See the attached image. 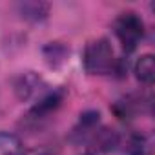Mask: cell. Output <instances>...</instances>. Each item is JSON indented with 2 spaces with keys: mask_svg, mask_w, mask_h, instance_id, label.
Returning a JSON list of instances; mask_svg holds the SVG:
<instances>
[{
  "mask_svg": "<svg viewBox=\"0 0 155 155\" xmlns=\"http://www.w3.org/2000/svg\"><path fill=\"white\" fill-rule=\"evenodd\" d=\"M84 68L91 75H108L115 71L117 58L108 38H97L84 49Z\"/></svg>",
  "mask_w": 155,
  "mask_h": 155,
  "instance_id": "6da1fadb",
  "label": "cell"
},
{
  "mask_svg": "<svg viewBox=\"0 0 155 155\" xmlns=\"http://www.w3.org/2000/svg\"><path fill=\"white\" fill-rule=\"evenodd\" d=\"M113 29H115V35H117V38L126 53H131L140 44V40L144 37V22L133 11L122 13L115 20Z\"/></svg>",
  "mask_w": 155,
  "mask_h": 155,
  "instance_id": "7a4b0ae2",
  "label": "cell"
},
{
  "mask_svg": "<svg viewBox=\"0 0 155 155\" xmlns=\"http://www.w3.org/2000/svg\"><path fill=\"white\" fill-rule=\"evenodd\" d=\"M62 101H64V91H62V90H55V91L48 93L44 99H40L38 104H35V106L31 108L29 117H31V119H42V117L49 115L51 111H55V110L60 106Z\"/></svg>",
  "mask_w": 155,
  "mask_h": 155,
  "instance_id": "3957f363",
  "label": "cell"
},
{
  "mask_svg": "<svg viewBox=\"0 0 155 155\" xmlns=\"http://www.w3.org/2000/svg\"><path fill=\"white\" fill-rule=\"evenodd\" d=\"M135 77L144 82V84H151L153 77H155V66H153V55H142L139 57V60L135 62Z\"/></svg>",
  "mask_w": 155,
  "mask_h": 155,
  "instance_id": "277c9868",
  "label": "cell"
},
{
  "mask_svg": "<svg viewBox=\"0 0 155 155\" xmlns=\"http://www.w3.org/2000/svg\"><path fill=\"white\" fill-rule=\"evenodd\" d=\"M0 155H22V142L13 133H0Z\"/></svg>",
  "mask_w": 155,
  "mask_h": 155,
  "instance_id": "5b68a950",
  "label": "cell"
},
{
  "mask_svg": "<svg viewBox=\"0 0 155 155\" xmlns=\"http://www.w3.org/2000/svg\"><path fill=\"white\" fill-rule=\"evenodd\" d=\"M124 151L128 155H144L148 151V142L142 135L139 133H131L128 139H126V144H124Z\"/></svg>",
  "mask_w": 155,
  "mask_h": 155,
  "instance_id": "8992f818",
  "label": "cell"
},
{
  "mask_svg": "<svg viewBox=\"0 0 155 155\" xmlns=\"http://www.w3.org/2000/svg\"><path fill=\"white\" fill-rule=\"evenodd\" d=\"M86 155H91V153H86Z\"/></svg>",
  "mask_w": 155,
  "mask_h": 155,
  "instance_id": "52a82bcc",
  "label": "cell"
}]
</instances>
